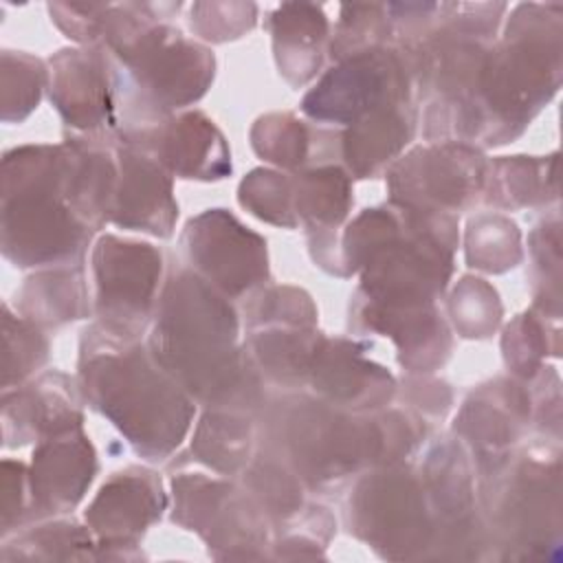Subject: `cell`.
Wrapping results in <instances>:
<instances>
[{
  "mask_svg": "<svg viewBox=\"0 0 563 563\" xmlns=\"http://www.w3.org/2000/svg\"><path fill=\"white\" fill-rule=\"evenodd\" d=\"M367 347V341L356 336L321 334L308 372L312 394L354 413H369L391 405L398 383L387 367L369 358Z\"/></svg>",
  "mask_w": 563,
  "mask_h": 563,
  "instance_id": "cell-19",
  "label": "cell"
},
{
  "mask_svg": "<svg viewBox=\"0 0 563 563\" xmlns=\"http://www.w3.org/2000/svg\"><path fill=\"white\" fill-rule=\"evenodd\" d=\"M77 378L46 369L24 385L2 389V446L20 449L84 427Z\"/></svg>",
  "mask_w": 563,
  "mask_h": 563,
  "instance_id": "cell-21",
  "label": "cell"
},
{
  "mask_svg": "<svg viewBox=\"0 0 563 563\" xmlns=\"http://www.w3.org/2000/svg\"><path fill=\"white\" fill-rule=\"evenodd\" d=\"M292 176V205L306 235L341 233L354 196L352 176L336 163L299 169Z\"/></svg>",
  "mask_w": 563,
  "mask_h": 563,
  "instance_id": "cell-33",
  "label": "cell"
},
{
  "mask_svg": "<svg viewBox=\"0 0 563 563\" xmlns=\"http://www.w3.org/2000/svg\"><path fill=\"white\" fill-rule=\"evenodd\" d=\"M75 378L84 402L147 462H167L191 431L196 400L154 361L143 339L88 325Z\"/></svg>",
  "mask_w": 563,
  "mask_h": 563,
  "instance_id": "cell-4",
  "label": "cell"
},
{
  "mask_svg": "<svg viewBox=\"0 0 563 563\" xmlns=\"http://www.w3.org/2000/svg\"><path fill=\"white\" fill-rule=\"evenodd\" d=\"M240 330L233 301L191 268H180L163 286L145 343L196 405L260 416L266 383Z\"/></svg>",
  "mask_w": 563,
  "mask_h": 563,
  "instance_id": "cell-2",
  "label": "cell"
},
{
  "mask_svg": "<svg viewBox=\"0 0 563 563\" xmlns=\"http://www.w3.org/2000/svg\"><path fill=\"white\" fill-rule=\"evenodd\" d=\"M169 495L161 475L147 466L114 471L84 512L97 539V559H136L143 534L161 521Z\"/></svg>",
  "mask_w": 563,
  "mask_h": 563,
  "instance_id": "cell-16",
  "label": "cell"
},
{
  "mask_svg": "<svg viewBox=\"0 0 563 563\" xmlns=\"http://www.w3.org/2000/svg\"><path fill=\"white\" fill-rule=\"evenodd\" d=\"M238 202L262 222L297 229L299 220L292 205V176L279 169L257 167L238 187Z\"/></svg>",
  "mask_w": 563,
  "mask_h": 563,
  "instance_id": "cell-43",
  "label": "cell"
},
{
  "mask_svg": "<svg viewBox=\"0 0 563 563\" xmlns=\"http://www.w3.org/2000/svg\"><path fill=\"white\" fill-rule=\"evenodd\" d=\"M180 2H112L103 48L117 86V134L130 139L198 103L213 84L216 57L172 20Z\"/></svg>",
  "mask_w": 563,
  "mask_h": 563,
  "instance_id": "cell-3",
  "label": "cell"
},
{
  "mask_svg": "<svg viewBox=\"0 0 563 563\" xmlns=\"http://www.w3.org/2000/svg\"><path fill=\"white\" fill-rule=\"evenodd\" d=\"M400 400L402 407L411 409L427 424L446 418L453 407V394L449 385L440 378H433L431 374H407L402 378Z\"/></svg>",
  "mask_w": 563,
  "mask_h": 563,
  "instance_id": "cell-48",
  "label": "cell"
},
{
  "mask_svg": "<svg viewBox=\"0 0 563 563\" xmlns=\"http://www.w3.org/2000/svg\"><path fill=\"white\" fill-rule=\"evenodd\" d=\"M253 152L279 167L295 174L314 165H339V130L308 123L292 112H268L251 128Z\"/></svg>",
  "mask_w": 563,
  "mask_h": 563,
  "instance_id": "cell-28",
  "label": "cell"
},
{
  "mask_svg": "<svg viewBox=\"0 0 563 563\" xmlns=\"http://www.w3.org/2000/svg\"><path fill=\"white\" fill-rule=\"evenodd\" d=\"M97 559V539L92 530L75 519H40L15 534L2 539L0 561H86Z\"/></svg>",
  "mask_w": 563,
  "mask_h": 563,
  "instance_id": "cell-34",
  "label": "cell"
},
{
  "mask_svg": "<svg viewBox=\"0 0 563 563\" xmlns=\"http://www.w3.org/2000/svg\"><path fill=\"white\" fill-rule=\"evenodd\" d=\"M345 526L389 561L431 556L435 521L418 466L396 462L361 473L345 499Z\"/></svg>",
  "mask_w": 563,
  "mask_h": 563,
  "instance_id": "cell-9",
  "label": "cell"
},
{
  "mask_svg": "<svg viewBox=\"0 0 563 563\" xmlns=\"http://www.w3.org/2000/svg\"><path fill=\"white\" fill-rule=\"evenodd\" d=\"M48 90V64L31 53L4 48L0 55V119L22 123Z\"/></svg>",
  "mask_w": 563,
  "mask_h": 563,
  "instance_id": "cell-39",
  "label": "cell"
},
{
  "mask_svg": "<svg viewBox=\"0 0 563 563\" xmlns=\"http://www.w3.org/2000/svg\"><path fill=\"white\" fill-rule=\"evenodd\" d=\"M266 29L279 75L292 86L310 84L323 66L330 46V20L314 2H282L268 13Z\"/></svg>",
  "mask_w": 563,
  "mask_h": 563,
  "instance_id": "cell-27",
  "label": "cell"
},
{
  "mask_svg": "<svg viewBox=\"0 0 563 563\" xmlns=\"http://www.w3.org/2000/svg\"><path fill=\"white\" fill-rule=\"evenodd\" d=\"M257 416L238 409L207 407L191 433L189 460L218 475H242L260 444Z\"/></svg>",
  "mask_w": 563,
  "mask_h": 563,
  "instance_id": "cell-30",
  "label": "cell"
},
{
  "mask_svg": "<svg viewBox=\"0 0 563 563\" xmlns=\"http://www.w3.org/2000/svg\"><path fill=\"white\" fill-rule=\"evenodd\" d=\"M119 183L110 224L161 240L174 235L178 202L174 176L141 147L117 139Z\"/></svg>",
  "mask_w": 563,
  "mask_h": 563,
  "instance_id": "cell-23",
  "label": "cell"
},
{
  "mask_svg": "<svg viewBox=\"0 0 563 563\" xmlns=\"http://www.w3.org/2000/svg\"><path fill=\"white\" fill-rule=\"evenodd\" d=\"M530 424V387L508 376L473 389L457 409L451 433L466 446L475 473H479L508 457L521 444Z\"/></svg>",
  "mask_w": 563,
  "mask_h": 563,
  "instance_id": "cell-18",
  "label": "cell"
},
{
  "mask_svg": "<svg viewBox=\"0 0 563 563\" xmlns=\"http://www.w3.org/2000/svg\"><path fill=\"white\" fill-rule=\"evenodd\" d=\"M119 141L154 156L174 178L218 183L233 172L224 134L202 110L176 112L150 130Z\"/></svg>",
  "mask_w": 563,
  "mask_h": 563,
  "instance_id": "cell-20",
  "label": "cell"
},
{
  "mask_svg": "<svg viewBox=\"0 0 563 563\" xmlns=\"http://www.w3.org/2000/svg\"><path fill=\"white\" fill-rule=\"evenodd\" d=\"M486 174L484 150L440 141L411 147L385 172V178L389 202L457 216L482 200Z\"/></svg>",
  "mask_w": 563,
  "mask_h": 563,
  "instance_id": "cell-14",
  "label": "cell"
},
{
  "mask_svg": "<svg viewBox=\"0 0 563 563\" xmlns=\"http://www.w3.org/2000/svg\"><path fill=\"white\" fill-rule=\"evenodd\" d=\"M172 521L196 532L213 559H268L273 526L255 499L231 477L176 473Z\"/></svg>",
  "mask_w": 563,
  "mask_h": 563,
  "instance_id": "cell-10",
  "label": "cell"
},
{
  "mask_svg": "<svg viewBox=\"0 0 563 563\" xmlns=\"http://www.w3.org/2000/svg\"><path fill=\"white\" fill-rule=\"evenodd\" d=\"M13 310L42 330H57L88 319L92 314V295L84 262L37 268L15 290Z\"/></svg>",
  "mask_w": 563,
  "mask_h": 563,
  "instance_id": "cell-29",
  "label": "cell"
},
{
  "mask_svg": "<svg viewBox=\"0 0 563 563\" xmlns=\"http://www.w3.org/2000/svg\"><path fill=\"white\" fill-rule=\"evenodd\" d=\"M110 2H48L53 24L77 46H101Z\"/></svg>",
  "mask_w": 563,
  "mask_h": 563,
  "instance_id": "cell-47",
  "label": "cell"
},
{
  "mask_svg": "<svg viewBox=\"0 0 563 563\" xmlns=\"http://www.w3.org/2000/svg\"><path fill=\"white\" fill-rule=\"evenodd\" d=\"M180 249L189 268L231 301L271 282L266 240L227 209L213 207L191 218L180 233Z\"/></svg>",
  "mask_w": 563,
  "mask_h": 563,
  "instance_id": "cell-15",
  "label": "cell"
},
{
  "mask_svg": "<svg viewBox=\"0 0 563 563\" xmlns=\"http://www.w3.org/2000/svg\"><path fill=\"white\" fill-rule=\"evenodd\" d=\"M255 24V2H194L189 7V29L202 44L235 42L251 33Z\"/></svg>",
  "mask_w": 563,
  "mask_h": 563,
  "instance_id": "cell-45",
  "label": "cell"
},
{
  "mask_svg": "<svg viewBox=\"0 0 563 563\" xmlns=\"http://www.w3.org/2000/svg\"><path fill=\"white\" fill-rule=\"evenodd\" d=\"M433 521L435 539L429 561L484 559L490 550L488 530L477 501V477L466 446L453 435L435 438L418 466Z\"/></svg>",
  "mask_w": 563,
  "mask_h": 563,
  "instance_id": "cell-13",
  "label": "cell"
},
{
  "mask_svg": "<svg viewBox=\"0 0 563 563\" xmlns=\"http://www.w3.org/2000/svg\"><path fill=\"white\" fill-rule=\"evenodd\" d=\"M66 198L73 211L95 231L110 224L117 183V139L92 134H64Z\"/></svg>",
  "mask_w": 563,
  "mask_h": 563,
  "instance_id": "cell-26",
  "label": "cell"
},
{
  "mask_svg": "<svg viewBox=\"0 0 563 563\" xmlns=\"http://www.w3.org/2000/svg\"><path fill=\"white\" fill-rule=\"evenodd\" d=\"M66 198L64 143L18 145L2 154L0 246L15 268L84 262L95 242Z\"/></svg>",
  "mask_w": 563,
  "mask_h": 563,
  "instance_id": "cell-6",
  "label": "cell"
},
{
  "mask_svg": "<svg viewBox=\"0 0 563 563\" xmlns=\"http://www.w3.org/2000/svg\"><path fill=\"white\" fill-rule=\"evenodd\" d=\"M350 328L356 334L389 339L407 374H433L449 361L453 350V332L438 303L385 308L352 297Z\"/></svg>",
  "mask_w": 563,
  "mask_h": 563,
  "instance_id": "cell-22",
  "label": "cell"
},
{
  "mask_svg": "<svg viewBox=\"0 0 563 563\" xmlns=\"http://www.w3.org/2000/svg\"><path fill=\"white\" fill-rule=\"evenodd\" d=\"M97 471V451L84 427L40 440L29 462V477L40 519L75 510L95 482Z\"/></svg>",
  "mask_w": 563,
  "mask_h": 563,
  "instance_id": "cell-24",
  "label": "cell"
},
{
  "mask_svg": "<svg viewBox=\"0 0 563 563\" xmlns=\"http://www.w3.org/2000/svg\"><path fill=\"white\" fill-rule=\"evenodd\" d=\"M2 521H0V537L7 539L15 534L18 530L40 521L31 477H29V464L22 460H2Z\"/></svg>",
  "mask_w": 563,
  "mask_h": 563,
  "instance_id": "cell-46",
  "label": "cell"
},
{
  "mask_svg": "<svg viewBox=\"0 0 563 563\" xmlns=\"http://www.w3.org/2000/svg\"><path fill=\"white\" fill-rule=\"evenodd\" d=\"M466 264L482 273H506L521 264L523 246L519 227L499 211L475 213L464 233Z\"/></svg>",
  "mask_w": 563,
  "mask_h": 563,
  "instance_id": "cell-37",
  "label": "cell"
},
{
  "mask_svg": "<svg viewBox=\"0 0 563 563\" xmlns=\"http://www.w3.org/2000/svg\"><path fill=\"white\" fill-rule=\"evenodd\" d=\"M242 486L262 508L273 526V532L297 519L306 506V484L299 475L273 451L260 446L249 466L242 471Z\"/></svg>",
  "mask_w": 563,
  "mask_h": 563,
  "instance_id": "cell-35",
  "label": "cell"
},
{
  "mask_svg": "<svg viewBox=\"0 0 563 563\" xmlns=\"http://www.w3.org/2000/svg\"><path fill=\"white\" fill-rule=\"evenodd\" d=\"M416 103L383 106L339 130V165L352 180L383 176L407 150L418 130Z\"/></svg>",
  "mask_w": 563,
  "mask_h": 563,
  "instance_id": "cell-25",
  "label": "cell"
},
{
  "mask_svg": "<svg viewBox=\"0 0 563 563\" xmlns=\"http://www.w3.org/2000/svg\"><path fill=\"white\" fill-rule=\"evenodd\" d=\"M48 99L77 134H117V86L103 46H68L48 59Z\"/></svg>",
  "mask_w": 563,
  "mask_h": 563,
  "instance_id": "cell-17",
  "label": "cell"
},
{
  "mask_svg": "<svg viewBox=\"0 0 563 563\" xmlns=\"http://www.w3.org/2000/svg\"><path fill=\"white\" fill-rule=\"evenodd\" d=\"M563 7L521 2L510 9L504 35L495 40L482 84L477 147H497L526 132L561 86Z\"/></svg>",
  "mask_w": 563,
  "mask_h": 563,
  "instance_id": "cell-7",
  "label": "cell"
},
{
  "mask_svg": "<svg viewBox=\"0 0 563 563\" xmlns=\"http://www.w3.org/2000/svg\"><path fill=\"white\" fill-rule=\"evenodd\" d=\"M51 341L46 330L2 303V389L29 383L48 363Z\"/></svg>",
  "mask_w": 563,
  "mask_h": 563,
  "instance_id": "cell-38",
  "label": "cell"
},
{
  "mask_svg": "<svg viewBox=\"0 0 563 563\" xmlns=\"http://www.w3.org/2000/svg\"><path fill=\"white\" fill-rule=\"evenodd\" d=\"M389 44H394V31L387 4L369 2L339 7V18L328 46L334 62Z\"/></svg>",
  "mask_w": 563,
  "mask_h": 563,
  "instance_id": "cell-42",
  "label": "cell"
},
{
  "mask_svg": "<svg viewBox=\"0 0 563 563\" xmlns=\"http://www.w3.org/2000/svg\"><path fill=\"white\" fill-rule=\"evenodd\" d=\"M559 198L556 154L550 156H495L482 200L495 211L548 207Z\"/></svg>",
  "mask_w": 563,
  "mask_h": 563,
  "instance_id": "cell-32",
  "label": "cell"
},
{
  "mask_svg": "<svg viewBox=\"0 0 563 563\" xmlns=\"http://www.w3.org/2000/svg\"><path fill=\"white\" fill-rule=\"evenodd\" d=\"M504 317L497 290L477 275H464L455 282L446 299V321L462 339H490Z\"/></svg>",
  "mask_w": 563,
  "mask_h": 563,
  "instance_id": "cell-40",
  "label": "cell"
},
{
  "mask_svg": "<svg viewBox=\"0 0 563 563\" xmlns=\"http://www.w3.org/2000/svg\"><path fill=\"white\" fill-rule=\"evenodd\" d=\"M460 244L457 216L394 202L363 209L341 231L354 297L385 308L431 306L446 292Z\"/></svg>",
  "mask_w": 563,
  "mask_h": 563,
  "instance_id": "cell-5",
  "label": "cell"
},
{
  "mask_svg": "<svg viewBox=\"0 0 563 563\" xmlns=\"http://www.w3.org/2000/svg\"><path fill=\"white\" fill-rule=\"evenodd\" d=\"M398 103H416L413 75L407 55L389 44L334 62L303 95L301 112L317 125L343 130L372 110Z\"/></svg>",
  "mask_w": 563,
  "mask_h": 563,
  "instance_id": "cell-12",
  "label": "cell"
},
{
  "mask_svg": "<svg viewBox=\"0 0 563 563\" xmlns=\"http://www.w3.org/2000/svg\"><path fill=\"white\" fill-rule=\"evenodd\" d=\"M532 295L539 312L561 317V222L559 213L539 222L528 235Z\"/></svg>",
  "mask_w": 563,
  "mask_h": 563,
  "instance_id": "cell-41",
  "label": "cell"
},
{
  "mask_svg": "<svg viewBox=\"0 0 563 563\" xmlns=\"http://www.w3.org/2000/svg\"><path fill=\"white\" fill-rule=\"evenodd\" d=\"M559 319L537 308L517 314L501 334V354L510 376L530 383L545 367L548 356H559Z\"/></svg>",
  "mask_w": 563,
  "mask_h": 563,
  "instance_id": "cell-36",
  "label": "cell"
},
{
  "mask_svg": "<svg viewBox=\"0 0 563 563\" xmlns=\"http://www.w3.org/2000/svg\"><path fill=\"white\" fill-rule=\"evenodd\" d=\"M321 334L317 328L266 325L246 330L244 347L266 385L299 391L308 385L310 363Z\"/></svg>",
  "mask_w": 563,
  "mask_h": 563,
  "instance_id": "cell-31",
  "label": "cell"
},
{
  "mask_svg": "<svg viewBox=\"0 0 563 563\" xmlns=\"http://www.w3.org/2000/svg\"><path fill=\"white\" fill-rule=\"evenodd\" d=\"M90 275L95 323L114 336L143 339L165 286L163 251L103 233L90 249Z\"/></svg>",
  "mask_w": 563,
  "mask_h": 563,
  "instance_id": "cell-11",
  "label": "cell"
},
{
  "mask_svg": "<svg viewBox=\"0 0 563 563\" xmlns=\"http://www.w3.org/2000/svg\"><path fill=\"white\" fill-rule=\"evenodd\" d=\"M244 330L266 325L317 328V306L312 297L295 286H262L244 301Z\"/></svg>",
  "mask_w": 563,
  "mask_h": 563,
  "instance_id": "cell-44",
  "label": "cell"
},
{
  "mask_svg": "<svg viewBox=\"0 0 563 563\" xmlns=\"http://www.w3.org/2000/svg\"><path fill=\"white\" fill-rule=\"evenodd\" d=\"M561 451L541 438L475 473L490 550L501 559L545 556L561 543Z\"/></svg>",
  "mask_w": 563,
  "mask_h": 563,
  "instance_id": "cell-8",
  "label": "cell"
},
{
  "mask_svg": "<svg viewBox=\"0 0 563 563\" xmlns=\"http://www.w3.org/2000/svg\"><path fill=\"white\" fill-rule=\"evenodd\" d=\"M257 420L260 446L279 455L312 493H332L374 466L409 462L431 427L407 407L354 413L301 389L268 398Z\"/></svg>",
  "mask_w": 563,
  "mask_h": 563,
  "instance_id": "cell-1",
  "label": "cell"
}]
</instances>
